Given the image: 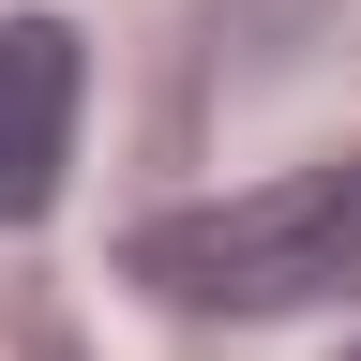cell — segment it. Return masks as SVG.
Returning a JSON list of instances; mask_svg holds the SVG:
<instances>
[{
	"label": "cell",
	"mask_w": 361,
	"mask_h": 361,
	"mask_svg": "<svg viewBox=\"0 0 361 361\" xmlns=\"http://www.w3.org/2000/svg\"><path fill=\"white\" fill-rule=\"evenodd\" d=\"M121 271L211 331H256V316H316V301H361V151L346 166H286V180H241V196H196V211H151L121 241Z\"/></svg>",
	"instance_id": "6da1fadb"
},
{
	"label": "cell",
	"mask_w": 361,
	"mask_h": 361,
	"mask_svg": "<svg viewBox=\"0 0 361 361\" xmlns=\"http://www.w3.org/2000/svg\"><path fill=\"white\" fill-rule=\"evenodd\" d=\"M75 106H90L75 16H0V226H45V211H61Z\"/></svg>",
	"instance_id": "7a4b0ae2"
},
{
	"label": "cell",
	"mask_w": 361,
	"mask_h": 361,
	"mask_svg": "<svg viewBox=\"0 0 361 361\" xmlns=\"http://www.w3.org/2000/svg\"><path fill=\"white\" fill-rule=\"evenodd\" d=\"M346 361H361V346H346Z\"/></svg>",
	"instance_id": "3957f363"
}]
</instances>
